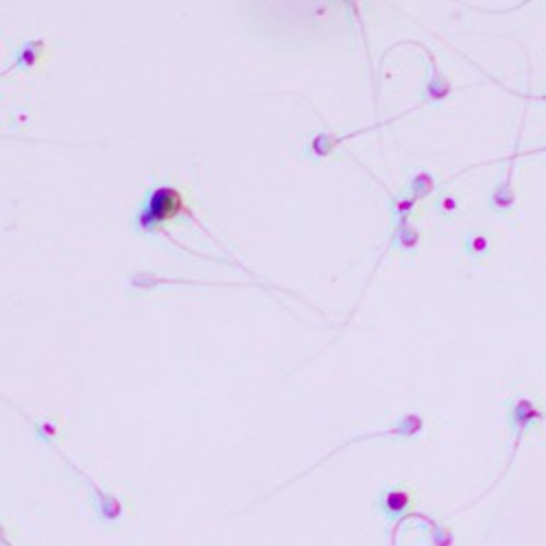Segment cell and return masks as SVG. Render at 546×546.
<instances>
[{
	"mask_svg": "<svg viewBox=\"0 0 546 546\" xmlns=\"http://www.w3.org/2000/svg\"><path fill=\"white\" fill-rule=\"evenodd\" d=\"M439 208H442V212H448V215H451L452 210H457V201L452 200V197H446V200H442Z\"/></svg>",
	"mask_w": 546,
	"mask_h": 546,
	"instance_id": "5b68a950",
	"label": "cell"
},
{
	"mask_svg": "<svg viewBox=\"0 0 546 546\" xmlns=\"http://www.w3.org/2000/svg\"><path fill=\"white\" fill-rule=\"evenodd\" d=\"M435 183L433 177L428 175V173H420V175H415V180L411 182V191H413L415 200H422V197H427L428 192H433Z\"/></svg>",
	"mask_w": 546,
	"mask_h": 546,
	"instance_id": "3957f363",
	"label": "cell"
},
{
	"mask_svg": "<svg viewBox=\"0 0 546 546\" xmlns=\"http://www.w3.org/2000/svg\"><path fill=\"white\" fill-rule=\"evenodd\" d=\"M418 239H420V234L411 228V225L407 224V219H400L398 232H395V240H398L403 248H415V245H418Z\"/></svg>",
	"mask_w": 546,
	"mask_h": 546,
	"instance_id": "7a4b0ae2",
	"label": "cell"
},
{
	"mask_svg": "<svg viewBox=\"0 0 546 546\" xmlns=\"http://www.w3.org/2000/svg\"><path fill=\"white\" fill-rule=\"evenodd\" d=\"M182 212H186L182 192L171 186H159L144 201L143 210L136 216V225L143 232H153Z\"/></svg>",
	"mask_w": 546,
	"mask_h": 546,
	"instance_id": "6da1fadb",
	"label": "cell"
},
{
	"mask_svg": "<svg viewBox=\"0 0 546 546\" xmlns=\"http://www.w3.org/2000/svg\"><path fill=\"white\" fill-rule=\"evenodd\" d=\"M466 248H468V251H470L472 256H475V258H481V256L487 251V239H485V236H481V234H475V236H472V239H468Z\"/></svg>",
	"mask_w": 546,
	"mask_h": 546,
	"instance_id": "277c9868",
	"label": "cell"
}]
</instances>
